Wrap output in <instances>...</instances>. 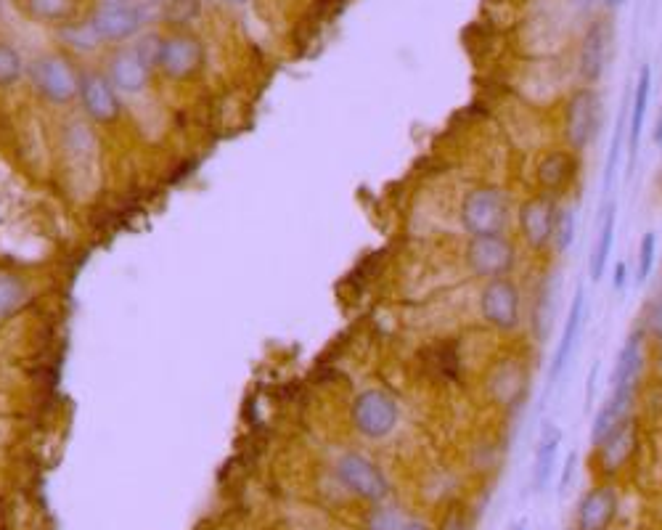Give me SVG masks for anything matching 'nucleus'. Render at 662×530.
Returning a JSON list of instances; mask_svg holds the SVG:
<instances>
[{"instance_id": "1", "label": "nucleus", "mask_w": 662, "mask_h": 530, "mask_svg": "<svg viewBox=\"0 0 662 530\" xmlns=\"http://www.w3.org/2000/svg\"><path fill=\"white\" fill-rule=\"evenodd\" d=\"M461 223L472 236H498L509 223V197L496 186L469 191L461 205Z\"/></svg>"}, {"instance_id": "2", "label": "nucleus", "mask_w": 662, "mask_h": 530, "mask_svg": "<svg viewBox=\"0 0 662 530\" xmlns=\"http://www.w3.org/2000/svg\"><path fill=\"white\" fill-rule=\"evenodd\" d=\"M398 403L384 390H366L353 403V424L363 438H387L398 424Z\"/></svg>"}, {"instance_id": "3", "label": "nucleus", "mask_w": 662, "mask_h": 530, "mask_svg": "<svg viewBox=\"0 0 662 530\" xmlns=\"http://www.w3.org/2000/svg\"><path fill=\"white\" fill-rule=\"evenodd\" d=\"M32 83L40 91V96L53 104H69L80 93V77L64 56H40L32 64Z\"/></svg>"}, {"instance_id": "4", "label": "nucleus", "mask_w": 662, "mask_h": 530, "mask_svg": "<svg viewBox=\"0 0 662 530\" xmlns=\"http://www.w3.org/2000/svg\"><path fill=\"white\" fill-rule=\"evenodd\" d=\"M339 483L345 485L347 491H353L355 496H361L363 501H382L390 491L387 477L382 475L377 464L366 459L363 454H345L337 464Z\"/></svg>"}, {"instance_id": "5", "label": "nucleus", "mask_w": 662, "mask_h": 530, "mask_svg": "<svg viewBox=\"0 0 662 530\" xmlns=\"http://www.w3.org/2000/svg\"><path fill=\"white\" fill-rule=\"evenodd\" d=\"M467 263L482 279H504L514 268V247L504 236H472L467 244Z\"/></svg>"}, {"instance_id": "6", "label": "nucleus", "mask_w": 662, "mask_h": 530, "mask_svg": "<svg viewBox=\"0 0 662 530\" xmlns=\"http://www.w3.org/2000/svg\"><path fill=\"white\" fill-rule=\"evenodd\" d=\"M480 311L488 324L496 329H517L520 324V292L514 287V281L490 279L480 295Z\"/></svg>"}, {"instance_id": "7", "label": "nucleus", "mask_w": 662, "mask_h": 530, "mask_svg": "<svg viewBox=\"0 0 662 530\" xmlns=\"http://www.w3.org/2000/svg\"><path fill=\"white\" fill-rule=\"evenodd\" d=\"M143 22H146V14L138 6H133V3H104L88 24L93 27L98 40L120 43V40L138 35Z\"/></svg>"}, {"instance_id": "8", "label": "nucleus", "mask_w": 662, "mask_h": 530, "mask_svg": "<svg viewBox=\"0 0 662 530\" xmlns=\"http://www.w3.org/2000/svg\"><path fill=\"white\" fill-rule=\"evenodd\" d=\"M596 117H599V96L594 91H578L567 104V114H565V136L567 144L580 152V149H586L591 144V138H594L596 130Z\"/></svg>"}, {"instance_id": "9", "label": "nucleus", "mask_w": 662, "mask_h": 530, "mask_svg": "<svg viewBox=\"0 0 662 530\" xmlns=\"http://www.w3.org/2000/svg\"><path fill=\"white\" fill-rule=\"evenodd\" d=\"M204 64V48L202 43L191 35H173V38L162 40V51H159L157 67L165 72L167 77L183 80L199 72Z\"/></svg>"}, {"instance_id": "10", "label": "nucleus", "mask_w": 662, "mask_h": 530, "mask_svg": "<svg viewBox=\"0 0 662 530\" xmlns=\"http://www.w3.org/2000/svg\"><path fill=\"white\" fill-rule=\"evenodd\" d=\"M554 220H557V205L549 194L543 197H533L525 202L520 210V228L525 242L533 250H541L551 242V231H554Z\"/></svg>"}, {"instance_id": "11", "label": "nucleus", "mask_w": 662, "mask_h": 530, "mask_svg": "<svg viewBox=\"0 0 662 530\" xmlns=\"http://www.w3.org/2000/svg\"><path fill=\"white\" fill-rule=\"evenodd\" d=\"M80 96H83L85 112L96 122H114L120 117V99L114 93L112 80L98 72H88L80 77Z\"/></svg>"}, {"instance_id": "12", "label": "nucleus", "mask_w": 662, "mask_h": 530, "mask_svg": "<svg viewBox=\"0 0 662 530\" xmlns=\"http://www.w3.org/2000/svg\"><path fill=\"white\" fill-rule=\"evenodd\" d=\"M649 93H652V69L641 67L639 80H636V91H633V104L631 112H628V167H625V175L631 178L633 167H636V159H639V144H641V133H644V120H647V106H649Z\"/></svg>"}, {"instance_id": "13", "label": "nucleus", "mask_w": 662, "mask_h": 530, "mask_svg": "<svg viewBox=\"0 0 662 530\" xmlns=\"http://www.w3.org/2000/svg\"><path fill=\"white\" fill-rule=\"evenodd\" d=\"M617 493L610 485H599L583 496L578 507V530H607L615 520Z\"/></svg>"}, {"instance_id": "14", "label": "nucleus", "mask_w": 662, "mask_h": 530, "mask_svg": "<svg viewBox=\"0 0 662 530\" xmlns=\"http://www.w3.org/2000/svg\"><path fill=\"white\" fill-rule=\"evenodd\" d=\"M641 334L633 332L625 345L617 353L615 371H612V395L617 398H628L633 401V390H636V379H639L641 371Z\"/></svg>"}, {"instance_id": "15", "label": "nucleus", "mask_w": 662, "mask_h": 530, "mask_svg": "<svg viewBox=\"0 0 662 530\" xmlns=\"http://www.w3.org/2000/svg\"><path fill=\"white\" fill-rule=\"evenodd\" d=\"M610 56V27L604 22H596L588 27L583 48H580V75L588 83H596L604 75Z\"/></svg>"}, {"instance_id": "16", "label": "nucleus", "mask_w": 662, "mask_h": 530, "mask_svg": "<svg viewBox=\"0 0 662 530\" xmlns=\"http://www.w3.org/2000/svg\"><path fill=\"white\" fill-rule=\"evenodd\" d=\"M583 313H586V292H583V287H578V292L572 297L570 313H567V324L565 329H562L557 350H554V361H551V371H549V385L551 382H557L559 374L565 371L567 361H570L572 348H575V342H578L580 326H583Z\"/></svg>"}, {"instance_id": "17", "label": "nucleus", "mask_w": 662, "mask_h": 530, "mask_svg": "<svg viewBox=\"0 0 662 530\" xmlns=\"http://www.w3.org/2000/svg\"><path fill=\"white\" fill-rule=\"evenodd\" d=\"M631 403L628 398H617V395H610V401L604 403L602 409L596 411L594 424H591V446L602 448L607 440L615 435L625 422H628V414H631Z\"/></svg>"}, {"instance_id": "18", "label": "nucleus", "mask_w": 662, "mask_h": 530, "mask_svg": "<svg viewBox=\"0 0 662 530\" xmlns=\"http://www.w3.org/2000/svg\"><path fill=\"white\" fill-rule=\"evenodd\" d=\"M559 443H562V432L559 427H546L538 440V451H535V464H533V491L541 493L549 488L551 475H554V467H557V451Z\"/></svg>"}, {"instance_id": "19", "label": "nucleus", "mask_w": 662, "mask_h": 530, "mask_svg": "<svg viewBox=\"0 0 662 530\" xmlns=\"http://www.w3.org/2000/svg\"><path fill=\"white\" fill-rule=\"evenodd\" d=\"M538 183H541L543 191L549 194H559L562 189L570 186V181L575 178V157L567 152H551L538 162Z\"/></svg>"}, {"instance_id": "20", "label": "nucleus", "mask_w": 662, "mask_h": 530, "mask_svg": "<svg viewBox=\"0 0 662 530\" xmlns=\"http://www.w3.org/2000/svg\"><path fill=\"white\" fill-rule=\"evenodd\" d=\"M109 80L125 93H141L149 83V67L136 56V51H122L109 67Z\"/></svg>"}, {"instance_id": "21", "label": "nucleus", "mask_w": 662, "mask_h": 530, "mask_svg": "<svg viewBox=\"0 0 662 530\" xmlns=\"http://www.w3.org/2000/svg\"><path fill=\"white\" fill-rule=\"evenodd\" d=\"M633 443H636V432H633V424H631V419H628V422H625L623 427H620V430H617L615 435H612V438L602 446L604 470L615 472L617 467H620V464L631 456Z\"/></svg>"}, {"instance_id": "22", "label": "nucleus", "mask_w": 662, "mask_h": 530, "mask_svg": "<svg viewBox=\"0 0 662 530\" xmlns=\"http://www.w3.org/2000/svg\"><path fill=\"white\" fill-rule=\"evenodd\" d=\"M615 205L607 210L602 223V231H599V242H596L594 252H591V281H599L604 276V268H607V260H610L612 242H615Z\"/></svg>"}, {"instance_id": "23", "label": "nucleus", "mask_w": 662, "mask_h": 530, "mask_svg": "<svg viewBox=\"0 0 662 530\" xmlns=\"http://www.w3.org/2000/svg\"><path fill=\"white\" fill-rule=\"evenodd\" d=\"M30 14L40 22H67L77 8V0H27Z\"/></svg>"}, {"instance_id": "24", "label": "nucleus", "mask_w": 662, "mask_h": 530, "mask_svg": "<svg viewBox=\"0 0 662 530\" xmlns=\"http://www.w3.org/2000/svg\"><path fill=\"white\" fill-rule=\"evenodd\" d=\"M625 133H628V112L620 114V122H617L615 128V138H612L610 144V154H607V162H604V178H602L604 194H610L612 181H615V167H617V159H620V152H623Z\"/></svg>"}, {"instance_id": "25", "label": "nucleus", "mask_w": 662, "mask_h": 530, "mask_svg": "<svg viewBox=\"0 0 662 530\" xmlns=\"http://www.w3.org/2000/svg\"><path fill=\"white\" fill-rule=\"evenodd\" d=\"M24 284L16 276L0 273V318L11 316V313L24 303Z\"/></svg>"}, {"instance_id": "26", "label": "nucleus", "mask_w": 662, "mask_h": 530, "mask_svg": "<svg viewBox=\"0 0 662 530\" xmlns=\"http://www.w3.org/2000/svg\"><path fill=\"white\" fill-rule=\"evenodd\" d=\"M22 56L14 46H8L0 40V88L14 85L22 77Z\"/></svg>"}, {"instance_id": "27", "label": "nucleus", "mask_w": 662, "mask_h": 530, "mask_svg": "<svg viewBox=\"0 0 662 530\" xmlns=\"http://www.w3.org/2000/svg\"><path fill=\"white\" fill-rule=\"evenodd\" d=\"M575 239V212L572 210H557V220H554V231H551V242L559 252H565Z\"/></svg>"}, {"instance_id": "28", "label": "nucleus", "mask_w": 662, "mask_h": 530, "mask_svg": "<svg viewBox=\"0 0 662 530\" xmlns=\"http://www.w3.org/2000/svg\"><path fill=\"white\" fill-rule=\"evenodd\" d=\"M199 11H202L199 0H167L165 19L170 24H189L199 16Z\"/></svg>"}, {"instance_id": "29", "label": "nucleus", "mask_w": 662, "mask_h": 530, "mask_svg": "<svg viewBox=\"0 0 662 530\" xmlns=\"http://www.w3.org/2000/svg\"><path fill=\"white\" fill-rule=\"evenodd\" d=\"M655 255H657V234L655 231H647L639 247V271H636V281H639V284L649 279L652 265H655Z\"/></svg>"}, {"instance_id": "30", "label": "nucleus", "mask_w": 662, "mask_h": 530, "mask_svg": "<svg viewBox=\"0 0 662 530\" xmlns=\"http://www.w3.org/2000/svg\"><path fill=\"white\" fill-rule=\"evenodd\" d=\"M136 56L138 59L146 64V67H157L159 64V51H162V38H157V35H149V38H143L141 43H138L136 48Z\"/></svg>"}, {"instance_id": "31", "label": "nucleus", "mask_w": 662, "mask_h": 530, "mask_svg": "<svg viewBox=\"0 0 662 530\" xmlns=\"http://www.w3.org/2000/svg\"><path fill=\"white\" fill-rule=\"evenodd\" d=\"M64 38L72 40V46L75 48H93L96 43H101V40L96 38V32H93L91 24H88V27H69V30L64 32Z\"/></svg>"}, {"instance_id": "32", "label": "nucleus", "mask_w": 662, "mask_h": 530, "mask_svg": "<svg viewBox=\"0 0 662 530\" xmlns=\"http://www.w3.org/2000/svg\"><path fill=\"white\" fill-rule=\"evenodd\" d=\"M437 530H467V515L461 507H451Z\"/></svg>"}, {"instance_id": "33", "label": "nucleus", "mask_w": 662, "mask_h": 530, "mask_svg": "<svg viewBox=\"0 0 662 530\" xmlns=\"http://www.w3.org/2000/svg\"><path fill=\"white\" fill-rule=\"evenodd\" d=\"M647 324H649V332L655 334L657 340H662V300H660V303L652 305Z\"/></svg>"}, {"instance_id": "34", "label": "nucleus", "mask_w": 662, "mask_h": 530, "mask_svg": "<svg viewBox=\"0 0 662 530\" xmlns=\"http://www.w3.org/2000/svg\"><path fill=\"white\" fill-rule=\"evenodd\" d=\"M575 464H578V456L572 451V454L565 459V470H562V477H559V493L567 491V485H570L572 475H575Z\"/></svg>"}, {"instance_id": "35", "label": "nucleus", "mask_w": 662, "mask_h": 530, "mask_svg": "<svg viewBox=\"0 0 662 530\" xmlns=\"http://www.w3.org/2000/svg\"><path fill=\"white\" fill-rule=\"evenodd\" d=\"M596 379H599V364H594V369L588 371V382H586V411H591V401H594V393H596Z\"/></svg>"}, {"instance_id": "36", "label": "nucleus", "mask_w": 662, "mask_h": 530, "mask_svg": "<svg viewBox=\"0 0 662 530\" xmlns=\"http://www.w3.org/2000/svg\"><path fill=\"white\" fill-rule=\"evenodd\" d=\"M625 271H628V268H625V263H617L615 281H612V287H615L617 292H623V289H625Z\"/></svg>"}, {"instance_id": "37", "label": "nucleus", "mask_w": 662, "mask_h": 530, "mask_svg": "<svg viewBox=\"0 0 662 530\" xmlns=\"http://www.w3.org/2000/svg\"><path fill=\"white\" fill-rule=\"evenodd\" d=\"M400 530H429V528L424 523H419V520H411V523H406Z\"/></svg>"}, {"instance_id": "38", "label": "nucleus", "mask_w": 662, "mask_h": 530, "mask_svg": "<svg viewBox=\"0 0 662 530\" xmlns=\"http://www.w3.org/2000/svg\"><path fill=\"white\" fill-rule=\"evenodd\" d=\"M655 144H662V109H660V120L655 125Z\"/></svg>"}, {"instance_id": "39", "label": "nucleus", "mask_w": 662, "mask_h": 530, "mask_svg": "<svg viewBox=\"0 0 662 530\" xmlns=\"http://www.w3.org/2000/svg\"><path fill=\"white\" fill-rule=\"evenodd\" d=\"M604 3H607V6H612V8H617V6H623L625 0H604Z\"/></svg>"}, {"instance_id": "40", "label": "nucleus", "mask_w": 662, "mask_h": 530, "mask_svg": "<svg viewBox=\"0 0 662 530\" xmlns=\"http://www.w3.org/2000/svg\"><path fill=\"white\" fill-rule=\"evenodd\" d=\"M228 3H247V0H228Z\"/></svg>"}, {"instance_id": "41", "label": "nucleus", "mask_w": 662, "mask_h": 530, "mask_svg": "<svg viewBox=\"0 0 662 530\" xmlns=\"http://www.w3.org/2000/svg\"><path fill=\"white\" fill-rule=\"evenodd\" d=\"M154 3H162V0H154Z\"/></svg>"}, {"instance_id": "42", "label": "nucleus", "mask_w": 662, "mask_h": 530, "mask_svg": "<svg viewBox=\"0 0 662 530\" xmlns=\"http://www.w3.org/2000/svg\"><path fill=\"white\" fill-rule=\"evenodd\" d=\"M517 530H525V528H522V525H520V528H517Z\"/></svg>"}]
</instances>
